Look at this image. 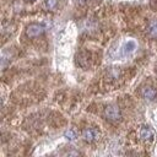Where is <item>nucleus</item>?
Returning <instances> with one entry per match:
<instances>
[{
	"label": "nucleus",
	"instance_id": "nucleus-1",
	"mask_svg": "<svg viewBox=\"0 0 157 157\" xmlns=\"http://www.w3.org/2000/svg\"><path fill=\"white\" fill-rule=\"evenodd\" d=\"M104 117L107 120L109 121H119L120 118H121V112H120V108L117 105V104H109L104 108Z\"/></svg>",
	"mask_w": 157,
	"mask_h": 157
},
{
	"label": "nucleus",
	"instance_id": "nucleus-2",
	"mask_svg": "<svg viewBox=\"0 0 157 157\" xmlns=\"http://www.w3.org/2000/svg\"><path fill=\"white\" fill-rule=\"evenodd\" d=\"M45 31L44 26L43 25H39V23H31L27 29H26V33L28 37L31 38H34V37H39L40 34H43Z\"/></svg>",
	"mask_w": 157,
	"mask_h": 157
},
{
	"label": "nucleus",
	"instance_id": "nucleus-3",
	"mask_svg": "<svg viewBox=\"0 0 157 157\" xmlns=\"http://www.w3.org/2000/svg\"><path fill=\"white\" fill-rule=\"evenodd\" d=\"M98 137H99V131L94 128H87L82 131V139L86 142H93L98 140Z\"/></svg>",
	"mask_w": 157,
	"mask_h": 157
},
{
	"label": "nucleus",
	"instance_id": "nucleus-4",
	"mask_svg": "<svg viewBox=\"0 0 157 157\" xmlns=\"http://www.w3.org/2000/svg\"><path fill=\"white\" fill-rule=\"evenodd\" d=\"M141 96H142L144 99H146L148 102H152L157 97V91L153 87H151V86H145L141 90Z\"/></svg>",
	"mask_w": 157,
	"mask_h": 157
},
{
	"label": "nucleus",
	"instance_id": "nucleus-5",
	"mask_svg": "<svg viewBox=\"0 0 157 157\" xmlns=\"http://www.w3.org/2000/svg\"><path fill=\"white\" fill-rule=\"evenodd\" d=\"M76 61H77V65L86 69L88 65H90V54L87 52H81L77 54L76 56Z\"/></svg>",
	"mask_w": 157,
	"mask_h": 157
},
{
	"label": "nucleus",
	"instance_id": "nucleus-6",
	"mask_svg": "<svg viewBox=\"0 0 157 157\" xmlns=\"http://www.w3.org/2000/svg\"><path fill=\"white\" fill-rule=\"evenodd\" d=\"M155 136V132L153 130L150 128V126H142L140 129V137L145 141H151Z\"/></svg>",
	"mask_w": 157,
	"mask_h": 157
},
{
	"label": "nucleus",
	"instance_id": "nucleus-7",
	"mask_svg": "<svg viewBox=\"0 0 157 157\" xmlns=\"http://www.w3.org/2000/svg\"><path fill=\"white\" fill-rule=\"evenodd\" d=\"M147 34L151 38H157V20H151L147 25Z\"/></svg>",
	"mask_w": 157,
	"mask_h": 157
},
{
	"label": "nucleus",
	"instance_id": "nucleus-8",
	"mask_svg": "<svg viewBox=\"0 0 157 157\" xmlns=\"http://www.w3.org/2000/svg\"><path fill=\"white\" fill-rule=\"evenodd\" d=\"M123 55H129L131 54L135 49H136V43L134 40H128L124 45H123Z\"/></svg>",
	"mask_w": 157,
	"mask_h": 157
},
{
	"label": "nucleus",
	"instance_id": "nucleus-9",
	"mask_svg": "<svg viewBox=\"0 0 157 157\" xmlns=\"http://www.w3.org/2000/svg\"><path fill=\"white\" fill-rule=\"evenodd\" d=\"M64 136H65V139L69 140V141H74V140H76V137H77L76 132H75L72 129H67V130L64 132Z\"/></svg>",
	"mask_w": 157,
	"mask_h": 157
},
{
	"label": "nucleus",
	"instance_id": "nucleus-10",
	"mask_svg": "<svg viewBox=\"0 0 157 157\" xmlns=\"http://www.w3.org/2000/svg\"><path fill=\"white\" fill-rule=\"evenodd\" d=\"M58 5V0H45V6L49 10H54Z\"/></svg>",
	"mask_w": 157,
	"mask_h": 157
},
{
	"label": "nucleus",
	"instance_id": "nucleus-11",
	"mask_svg": "<svg viewBox=\"0 0 157 157\" xmlns=\"http://www.w3.org/2000/svg\"><path fill=\"white\" fill-rule=\"evenodd\" d=\"M77 2L82 5V4H85V2H86V0H77Z\"/></svg>",
	"mask_w": 157,
	"mask_h": 157
},
{
	"label": "nucleus",
	"instance_id": "nucleus-12",
	"mask_svg": "<svg viewBox=\"0 0 157 157\" xmlns=\"http://www.w3.org/2000/svg\"><path fill=\"white\" fill-rule=\"evenodd\" d=\"M31 1H34V0H31Z\"/></svg>",
	"mask_w": 157,
	"mask_h": 157
}]
</instances>
